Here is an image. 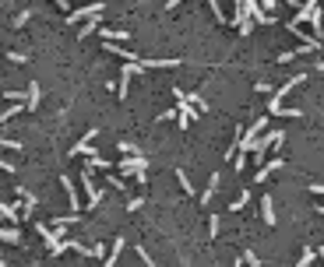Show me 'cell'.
Returning a JSON list of instances; mask_svg holds the SVG:
<instances>
[{"mask_svg":"<svg viewBox=\"0 0 324 267\" xmlns=\"http://www.w3.org/2000/svg\"><path fill=\"white\" fill-rule=\"evenodd\" d=\"M317 257H321V260H324V246H321V250H317Z\"/></svg>","mask_w":324,"mask_h":267,"instance_id":"f1b7e54d","label":"cell"},{"mask_svg":"<svg viewBox=\"0 0 324 267\" xmlns=\"http://www.w3.org/2000/svg\"><path fill=\"white\" fill-rule=\"evenodd\" d=\"M28 18H32V14H28V11H21V14H18L11 25H14V28H25V25H28Z\"/></svg>","mask_w":324,"mask_h":267,"instance_id":"d6986e66","label":"cell"},{"mask_svg":"<svg viewBox=\"0 0 324 267\" xmlns=\"http://www.w3.org/2000/svg\"><path fill=\"white\" fill-rule=\"evenodd\" d=\"M25 109H39V84L32 81L28 92H25Z\"/></svg>","mask_w":324,"mask_h":267,"instance_id":"9c48e42d","label":"cell"},{"mask_svg":"<svg viewBox=\"0 0 324 267\" xmlns=\"http://www.w3.org/2000/svg\"><path fill=\"white\" fill-rule=\"evenodd\" d=\"M134 250H138V257L145 260V267H159V264H155V260H152V257H148V253H145V246H134Z\"/></svg>","mask_w":324,"mask_h":267,"instance_id":"44dd1931","label":"cell"},{"mask_svg":"<svg viewBox=\"0 0 324 267\" xmlns=\"http://www.w3.org/2000/svg\"><path fill=\"white\" fill-rule=\"evenodd\" d=\"M247 200H250V190H243L240 197L233 200V211H240V207H243V204H247Z\"/></svg>","mask_w":324,"mask_h":267,"instance_id":"7402d4cb","label":"cell"},{"mask_svg":"<svg viewBox=\"0 0 324 267\" xmlns=\"http://www.w3.org/2000/svg\"><path fill=\"white\" fill-rule=\"evenodd\" d=\"M0 243H11V246H18L21 243V232L11 225V229H0Z\"/></svg>","mask_w":324,"mask_h":267,"instance_id":"30bf717a","label":"cell"},{"mask_svg":"<svg viewBox=\"0 0 324 267\" xmlns=\"http://www.w3.org/2000/svg\"><path fill=\"white\" fill-rule=\"evenodd\" d=\"M275 169H282V158H271V162H264V169H257V176H254V183H264Z\"/></svg>","mask_w":324,"mask_h":267,"instance_id":"52a82bcc","label":"cell"},{"mask_svg":"<svg viewBox=\"0 0 324 267\" xmlns=\"http://www.w3.org/2000/svg\"><path fill=\"white\" fill-rule=\"evenodd\" d=\"M243 264H250V267H261V257H257L254 250H247V253H243Z\"/></svg>","mask_w":324,"mask_h":267,"instance_id":"e0dca14e","label":"cell"},{"mask_svg":"<svg viewBox=\"0 0 324 267\" xmlns=\"http://www.w3.org/2000/svg\"><path fill=\"white\" fill-rule=\"evenodd\" d=\"M124 246H127V243H124V236H116V239H113V246H109V253H106V267H116L120 253H124Z\"/></svg>","mask_w":324,"mask_h":267,"instance_id":"5b68a950","label":"cell"},{"mask_svg":"<svg viewBox=\"0 0 324 267\" xmlns=\"http://www.w3.org/2000/svg\"><path fill=\"white\" fill-rule=\"evenodd\" d=\"M215 190H219V172H212V180H208V190L201 194V204H208V200L215 197Z\"/></svg>","mask_w":324,"mask_h":267,"instance_id":"7c38bea8","label":"cell"},{"mask_svg":"<svg viewBox=\"0 0 324 267\" xmlns=\"http://www.w3.org/2000/svg\"><path fill=\"white\" fill-rule=\"evenodd\" d=\"M53 4H57L60 11H67V7H71V0H53Z\"/></svg>","mask_w":324,"mask_h":267,"instance_id":"4316f807","label":"cell"},{"mask_svg":"<svg viewBox=\"0 0 324 267\" xmlns=\"http://www.w3.org/2000/svg\"><path fill=\"white\" fill-rule=\"evenodd\" d=\"M109 187H113V190H127V183H124L120 176H109Z\"/></svg>","mask_w":324,"mask_h":267,"instance_id":"603a6c76","label":"cell"},{"mask_svg":"<svg viewBox=\"0 0 324 267\" xmlns=\"http://www.w3.org/2000/svg\"><path fill=\"white\" fill-rule=\"evenodd\" d=\"M0 169H4V172H14V162H4V158H0Z\"/></svg>","mask_w":324,"mask_h":267,"instance_id":"484cf974","label":"cell"},{"mask_svg":"<svg viewBox=\"0 0 324 267\" xmlns=\"http://www.w3.org/2000/svg\"><path fill=\"white\" fill-rule=\"evenodd\" d=\"M21 109H25V106H7V109H4V113H0V123H7V120H11V116H14V113H21Z\"/></svg>","mask_w":324,"mask_h":267,"instance_id":"2e32d148","label":"cell"},{"mask_svg":"<svg viewBox=\"0 0 324 267\" xmlns=\"http://www.w3.org/2000/svg\"><path fill=\"white\" fill-rule=\"evenodd\" d=\"M0 260H4V253H0Z\"/></svg>","mask_w":324,"mask_h":267,"instance_id":"1f68e13d","label":"cell"},{"mask_svg":"<svg viewBox=\"0 0 324 267\" xmlns=\"http://www.w3.org/2000/svg\"><path fill=\"white\" fill-rule=\"evenodd\" d=\"M102 39H106V42H124L127 32H124V28H102Z\"/></svg>","mask_w":324,"mask_h":267,"instance_id":"8fae6325","label":"cell"},{"mask_svg":"<svg viewBox=\"0 0 324 267\" xmlns=\"http://www.w3.org/2000/svg\"><path fill=\"white\" fill-rule=\"evenodd\" d=\"M176 4H180V0H169V4H166V11H173V7H176Z\"/></svg>","mask_w":324,"mask_h":267,"instance_id":"83f0119b","label":"cell"},{"mask_svg":"<svg viewBox=\"0 0 324 267\" xmlns=\"http://www.w3.org/2000/svg\"><path fill=\"white\" fill-rule=\"evenodd\" d=\"M7 60H11V64H28V57H25V53H18V50H11V53H7Z\"/></svg>","mask_w":324,"mask_h":267,"instance_id":"ffe728a7","label":"cell"},{"mask_svg":"<svg viewBox=\"0 0 324 267\" xmlns=\"http://www.w3.org/2000/svg\"><path fill=\"white\" fill-rule=\"evenodd\" d=\"M99 18H102V14H92V18H88V25H81V39H85V35H92V32L99 28Z\"/></svg>","mask_w":324,"mask_h":267,"instance_id":"5bb4252c","label":"cell"},{"mask_svg":"<svg viewBox=\"0 0 324 267\" xmlns=\"http://www.w3.org/2000/svg\"><path fill=\"white\" fill-rule=\"evenodd\" d=\"M0 218H4V221H11V225H18V221H21L18 207H14V204H4V200H0Z\"/></svg>","mask_w":324,"mask_h":267,"instance_id":"ba28073f","label":"cell"},{"mask_svg":"<svg viewBox=\"0 0 324 267\" xmlns=\"http://www.w3.org/2000/svg\"><path fill=\"white\" fill-rule=\"evenodd\" d=\"M176 180H180V190H183L187 197H194V187H190V180H187V172H183V169H176Z\"/></svg>","mask_w":324,"mask_h":267,"instance_id":"4fadbf2b","label":"cell"},{"mask_svg":"<svg viewBox=\"0 0 324 267\" xmlns=\"http://www.w3.org/2000/svg\"><path fill=\"white\" fill-rule=\"evenodd\" d=\"M300 267H314V250H310V246L303 250V257H300Z\"/></svg>","mask_w":324,"mask_h":267,"instance_id":"ac0fdd59","label":"cell"},{"mask_svg":"<svg viewBox=\"0 0 324 267\" xmlns=\"http://www.w3.org/2000/svg\"><path fill=\"white\" fill-rule=\"evenodd\" d=\"M0 267H7V260H0Z\"/></svg>","mask_w":324,"mask_h":267,"instance_id":"4dcf8cb0","label":"cell"},{"mask_svg":"<svg viewBox=\"0 0 324 267\" xmlns=\"http://www.w3.org/2000/svg\"><path fill=\"white\" fill-rule=\"evenodd\" d=\"M60 187L67 190V200H71V211L78 214V207H81V200H78V190H74V183L67 180V176H60Z\"/></svg>","mask_w":324,"mask_h":267,"instance_id":"8992f818","label":"cell"},{"mask_svg":"<svg viewBox=\"0 0 324 267\" xmlns=\"http://www.w3.org/2000/svg\"><path fill=\"white\" fill-rule=\"evenodd\" d=\"M317 211H321V214H324V204H317Z\"/></svg>","mask_w":324,"mask_h":267,"instance_id":"f546056e","label":"cell"},{"mask_svg":"<svg viewBox=\"0 0 324 267\" xmlns=\"http://www.w3.org/2000/svg\"><path fill=\"white\" fill-rule=\"evenodd\" d=\"M303 81H307V74H293V77H289V81H286V84H282V88H278V92L271 95V102H268V109H271V106H278V102H282V99H286V95H289V92H293L296 84H303Z\"/></svg>","mask_w":324,"mask_h":267,"instance_id":"3957f363","label":"cell"},{"mask_svg":"<svg viewBox=\"0 0 324 267\" xmlns=\"http://www.w3.org/2000/svg\"><path fill=\"white\" fill-rule=\"evenodd\" d=\"M219 218H222V214H212V218H208V236H212V239L219 236Z\"/></svg>","mask_w":324,"mask_h":267,"instance_id":"9a60e30c","label":"cell"},{"mask_svg":"<svg viewBox=\"0 0 324 267\" xmlns=\"http://www.w3.org/2000/svg\"><path fill=\"white\" fill-rule=\"evenodd\" d=\"M81 187L88 190V207H95V204L102 200V190H99L95 180H92V169H81Z\"/></svg>","mask_w":324,"mask_h":267,"instance_id":"7a4b0ae2","label":"cell"},{"mask_svg":"<svg viewBox=\"0 0 324 267\" xmlns=\"http://www.w3.org/2000/svg\"><path fill=\"white\" fill-rule=\"evenodd\" d=\"M261 218H264V225H278V218H275V200L271 197H261Z\"/></svg>","mask_w":324,"mask_h":267,"instance_id":"277c9868","label":"cell"},{"mask_svg":"<svg viewBox=\"0 0 324 267\" xmlns=\"http://www.w3.org/2000/svg\"><path fill=\"white\" fill-rule=\"evenodd\" d=\"M116 169L127 172V176H138V183L148 180V162H145V155H124V158L116 162Z\"/></svg>","mask_w":324,"mask_h":267,"instance_id":"6da1fadb","label":"cell"},{"mask_svg":"<svg viewBox=\"0 0 324 267\" xmlns=\"http://www.w3.org/2000/svg\"><path fill=\"white\" fill-rule=\"evenodd\" d=\"M0 144H4V148H11V151H18V148H21V141H11V137H0Z\"/></svg>","mask_w":324,"mask_h":267,"instance_id":"cb8c5ba5","label":"cell"},{"mask_svg":"<svg viewBox=\"0 0 324 267\" xmlns=\"http://www.w3.org/2000/svg\"><path fill=\"white\" fill-rule=\"evenodd\" d=\"M307 190H310V194H314V197H324V183H310V187H307Z\"/></svg>","mask_w":324,"mask_h":267,"instance_id":"d4e9b609","label":"cell"}]
</instances>
